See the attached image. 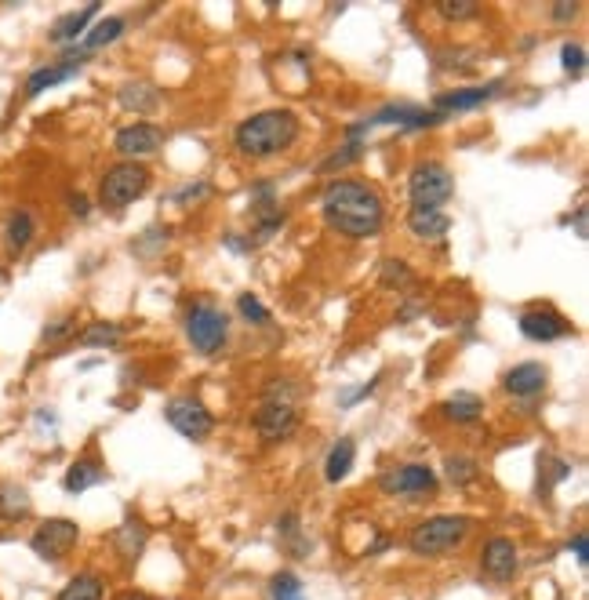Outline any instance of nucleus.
I'll return each instance as SVG.
<instances>
[{"label":"nucleus","instance_id":"nucleus-1","mask_svg":"<svg viewBox=\"0 0 589 600\" xmlns=\"http://www.w3.org/2000/svg\"><path fill=\"white\" fill-rule=\"evenodd\" d=\"M320 211H324L328 230L350 240L379 237L382 226H386V204H382L379 190H371L368 182L357 179L328 182V190L320 197Z\"/></svg>","mask_w":589,"mask_h":600},{"label":"nucleus","instance_id":"nucleus-2","mask_svg":"<svg viewBox=\"0 0 589 600\" xmlns=\"http://www.w3.org/2000/svg\"><path fill=\"white\" fill-rule=\"evenodd\" d=\"M302 135V124L295 110H262L255 117L240 120L233 131V146L240 157L248 160H270L277 153L291 150L295 139Z\"/></svg>","mask_w":589,"mask_h":600},{"label":"nucleus","instance_id":"nucleus-3","mask_svg":"<svg viewBox=\"0 0 589 600\" xmlns=\"http://www.w3.org/2000/svg\"><path fill=\"white\" fill-rule=\"evenodd\" d=\"M473 528V517L462 513H440V517L419 520L408 535V550L415 557H444V553L459 550Z\"/></svg>","mask_w":589,"mask_h":600},{"label":"nucleus","instance_id":"nucleus-4","mask_svg":"<svg viewBox=\"0 0 589 600\" xmlns=\"http://www.w3.org/2000/svg\"><path fill=\"white\" fill-rule=\"evenodd\" d=\"M150 190V168L139 160H120L99 182V204L106 211H124Z\"/></svg>","mask_w":589,"mask_h":600},{"label":"nucleus","instance_id":"nucleus-5","mask_svg":"<svg viewBox=\"0 0 589 600\" xmlns=\"http://www.w3.org/2000/svg\"><path fill=\"white\" fill-rule=\"evenodd\" d=\"M408 193H411V208H440L455 193V179H451V171L440 160H422V164L411 168Z\"/></svg>","mask_w":589,"mask_h":600},{"label":"nucleus","instance_id":"nucleus-6","mask_svg":"<svg viewBox=\"0 0 589 600\" xmlns=\"http://www.w3.org/2000/svg\"><path fill=\"white\" fill-rule=\"evenodd\" d=\"M186 335H190L193 350L211 357V353L222 350V342L230 335V317L211 306V302H197L190 313H186Z\"/></svg>","mask_w":589,"mask_h":600},{"label":"nucleus","instance_id":"nucleus-7","mask_svg":"<svg viewBox=\"0 0 589 600\" xmlns=\"http://www.w3.org/2000/svg\"><path fill=\"white\" fill-rule=\"evenodd\" d=\"M80 539V528H77V520L70 517H51L44 520L37 531L30 535V550L37 553L40 560H48V564H55V560H62L66 553L77 546Z\"/></svg>","mask_w":589,"mask_h":600},{"label":"nucleus","instance_id":"nucleus-8","mask_svg":"<svg viewBox=\"0 0 589 600\" xmlns=\"http://www.w3.org/2000/svg\"><path fill=\"white\" fill-rule=\"evenodd\" d=\"M379 488L386 495H404V499H422V495H433L437 491V473L430 466H419V462H411V466H393L390 473H382L379 477Z\"/></svg>","mask_w":589,"mask_h":600},{"label":"nucleus","instance_id":"nucleus-9","mask_svg":"<svg viewBox=\"0 0 589 600\" xmlns=\"http://www.w3.org/2000/svg\"><path fill=\"white\" fill-rule=\"evenodd\" d=\"M164 415H168V422L186 440H208L211 430H215V419H211V411L204 408L197 397H175V400H168Z\"/></svg>","mask_w":589,"mask_h":600},{"label":"nucleus","instance_id":"nucleus-10","mask_svg":"<svg viewBox=\"0 0 589 600\" xmlns=\"http://www.w3.org/2000/svg\"><path fill=\"white\" fill-rule=\"evenodd\" d=\"M255 430H259V437L266 444H280V440H288L291 433L299 430V411L288 400H266L259 415H255Z\"/></svg>","mask_w":589,"mask_h":600},{"label":"nucleus","instance_id":"nucleus-11","mask_svg":"<svg viewBox=\"0 0 589 600\" xmlns=\"http://www.w3.org/2000/svg\"><path fill=\"white\" fill-rule=\"evenodd\" d=\"M160 146H164V128H157V124H146V120H139V124H128V128H120L117 139H113V150H117L124 160L150 157V153H157Z\"/></svg>","mask_w":589,"mask_h":600},{"label":"nucleus","instance_id":"nucleus-12","mask_svg":"<svg viewBox=\"0 0 589 600\" xmlns=\"http://www.w3.org/2000/svg\"><path fill=\"white\" fill-rule=\"evenodd\" d=\"M517 546H513V539H506V535H495V539L484 542V550H480V571L488 575L491 582H499V586H506V582L517 575Z\"/></svg>","mask_w":589,"mask_h":600},{"label":"nucleus","instance_id":"nucleus-13","mask_svg":"<svg viewBox=\"0 0 589 600\" xmlns=\"http://www.w3.org/2000/svg\"><path fill=\"white\" fill-rule=\"evenodd\" d=\"M84 62H88V55H84V51H66L59 62H51V66H40V70L33 73L30 80H26V95H30V99H37L40 91H48V88H55V84H62V80L77 77Z\"/></svg>","mask_w":589,"mask_h":600},{"label":"nucleus","instance_id":"nucleus-14","mask_svg":"<svg viewBox=\"0 0 589 600\" xmlns=\"http://www.w3.org/2000/svg\"><path fill=\"white\" fill-rule=\"evenodd\" d=\"M520 331H524V339L531 342H553V339H564L571 331V324L560 317L557 310H528V313H520Z\"/></svg>","mask_w":589,"mask_h":600},{"label":"nucleus","instance_id":"nucleus-15","mask_svg":"<svg viewBox=\"0 0 589 600\" xmlns=\"http://www.w3.org/2000/svg\"><path fill=\"white\" fill-rule=\"evenodd\" d=\"M546 382H550V371L539 360H524V364L506 371V390L513 397H535V393L546 390Z\"/></svg>","mask_w":589,"mask_h":600},{"label":"nucleus","instance_id":"nucleus-16","mask_svg":"<svg viewBox=\"0 0 589 600\" xmlns=\"http://www.w3.org/2000/svg\"><path fill=\"white\" fill-rule=\"evenodd\" d=\"M408 230L419 240H440L451 230V219L444 208H411L408 211Z\"/></svg>","mask_w":589,"mask_h":600},{"label":"nucleus","instance_id":"nucleus-17","mask_svg":"<svg viewBox=\"0 0 589 600\" xmlns=\"http://www.w3.org/2000/svg\"><path fill=\"white\" fill-rule=\"evenodd\" d=\"M95 15H99V4H88V8L62 15V19H55V26L48 30V40L51 44H70V40H77L80 33L88 30V22L95 19Z\"/></svg>","mask_w":589,"mask_h":600},{"label":"nucleus","instance_id":"nucleus-18","mask_svg":"<svg viewBox=\"0 0 589 600\" xmlns=\"http://www.w3.org/2000/svg\"><path fill=\"white\" fill-rule=\"evenodd\" d=\"M499 80H491L484 88H470V91H451V95H440L437 99V113H448V110H473V106H484L488 99L499 95Z\"/></svg>","mask_w":589,"mask_h":600},{"label":"nucleus","instance_id":"nucleus-19","mask_svg":"<svg viewBox=\"0 0 589 600\" xmlns=\"http://www.w3.org/2000/svg\"><path fill=\"white\" fill-rule=\"evenodd\" d=\"M353 459H357V444H353L350 437H339L335 444H331V451H328V462H324V477H328L331 484L346 480V477H350V470H353Z\"/></svg>","mask_w":589,"mask_h":600},{"label":"nucleus","instance_id":"nucleus-20","mask_svg":"<svg viewBox=\"0 0 589 600\" xmlns=\"http://www.w3.org/2000/svg\"><path fill=\"white\" fill-rule=\"evenodd\" d=\"M117 542V550L124 553V560H139V553L146 550V542H150V528L142 524V520H124L113 535Z\"/></svg>","mask_w":589,"mask_h":600},{"label":"nucleus","instance_id":"nucleus-21","mask_svg":"<svg viewBox=\"0 0 589 600\" xmlns=\"http://www.w3.org/2000/svg\"><path fill=\"white\" fill-rule=\"evenodd\" d=\"M440 408H444V415H448V419L466 422V426H470V422H480V415H484V400H480L477 393L459 390V393H451V397L444 400Z\"/></svg>","mask_w":589,"mask_h":600},{"label":"nucleus","instance_id":"nucleus-22","mask_svg":"<svg viewBox=\"0 0 589 600\" xmlns=\"http://www.w3.org/2000/svg\"><path fill=\"white\" fill-rule=\"evenodd\" d=\"M124 26H128V22L120 19V15H106V19H99L88 33H84V55H88V51H99V48H110L113 40L124 37Z\"/></svg>","mask_w":589,"mask_h":600},{"label":"nucleus","instance_id":"nucleus-23","mask_svg":"<svg viewBox=\"0 0 589 600\" xmlns=\"http://www.w3.org/2000/svg\"><path fill=\"white\" fill-rule=\"evenodd\" d=\"M33 233H37V226H33V215L30 211H11L8 215V226H4V237H8V248L19 255V251H26L30 248V240H33Z\"/></svg>","mask_w":589,"mask_h":600},{"label":"nucleus","instance_id":"nucleus-24","mask_svg":"<svg viewBox=\"0 0 589 600\" xmlns=\"http://www.w3.org/2000/svg\"><path fill=\"white\" fill-rule=\"evenodd\" d=\"M102 480V470H99V462H91V459H80L70 466V473L62 477V488L70 491V495H80L84 488H91V484H99Z\"/></svg>","mask_w":589,"mask_h":600},{"label":"nucleus","instance_id":"nucleus-25","mask_svg":"<svg viewBox=\"0 0 589 600\" xmlns=\"http://www.w3.org/2000/svg\"><path fill=\"white\" fill-rule=\"evenodd\" d=\"M160 95L150 88V84H128V88H120V106L124 110H135V113H150L157 110Z\"/></svg>","mask_w":589,"mask_h":600},{"label":"nucleus","instance_id":"nucleus-26","mask_svg":"<svg viewBox=\"0 0 589 600\" xmlns=\"http://www.w3.org/2000/svg\"><path fill=\"white\" fill-rule=\"evenodd\" d=\"M120 335H124V328H120V324H110V320H95V324H88V328L80 331L77 342H80V346H117Z\"/></svg>","mask_w":589,"mask_h":600},{"label":"nucleus","instance_id":"nucleus-27","mask_svg":"<svg viewBox=\"0 0 589 600\" xmlns=\"http://www.w3.org/2000/svg\"><path fill=\"white\" fill-rule=\"evenodd\" d=\"M59 600H102V579L91 575V571H84V575L66 582V590L59 593Z\"/></svg>","mask_w":589,"mask_h":600},{"label":"nucleus","instance_id":"nucleus-28","mask_svg":"<svg viewBox=\"0 0 589 600\" xmlns=\"http://www.w3.org/2000/svg\"><path fill=\"white\" fill-rule=\"evenodd\" d=\"M30 513V495L22 488H0V517H26Z\"/></svg>","mask_w":589,"mask_h":600},{"label":"nucleus","instance_id":"nucleus-29","mask_svg":"<svg viewBox=\"0 0 589 600\" xmlns=\"http://www.w3.org/2000/svg\"><path fill=\"white\" fill-rule=\"evenodd\" d=\"M437 15L440 19H448V22H466V19H477L480 4L477 0H440Z\"/></svg>","mask_w":589,"mask_h":600},{"label":"nucleus","instance_id":"nucleus-30","mask_svg":"<svg viewBox=\"0 0 589 600\" xmlns=\"http://www.w3.org/2000/svg\"><path fill=\"white\" fill-rule=\"evenodd\" d=\"M270 597H273V600H306L299 575H291V571H280V575H273Z\"/></svg>","mask_w":589,"mask_h":600},{"label":"nucleus","instance_id":"nucleus-31","mask_svg":"<svg viewBox=\"0 0 589 600\" xmlns=\"http://www.w3.org/2000/svg\"><path fill=\"white\" fill-rule=\"evenodd\" d=\"M444 466H448V480H451V484H459V488H466V484H473V480L480 477L477 462L466 459V455H451Z\"/></svg>","mask_w":589,"mask_h":600},{"label":"nucleus","instance_id":"nucleus-32","mask_svg":"<svg viewBox=\"0 0 589 600\" xmlns=\"http://www.w3.org/2000/svg\"><path fill=\"white\" fill-rule=\"evenodd\" d=\"M360 153H364V142H346V150H339V153H331L324 164H320V171H342V168H350L353 160H360Z\"/></svg>","mask_w":589,"mask_h":600},{"label":"nucleus","instance_id":"nucleus-33","mask_svg":"<svg viewBox=\"0 0 589 600\" xmlns=\"http://www.w3.org/2000/svg\"><path fill=\"white\" fill-rule=\"evenodd\" d=\"M237 313L248 320V324H270V310H266V306H262L255 295H240V299H237Z\"/></svg>","mask_w":589,"mask_h":600},{"label":"nucleus","instance_id":"nucleus-34","mask_svg":"<svg viewBox=\"0 0 589 600\" xmlns=\"http://www.w3.org/2000/svg\"><path fill=\"white\" fill-rule=\"evenodd\" d=\"M411 280H415V273H411L400 259L382 262V284H386V288H393V284H397V288H404V284H411Z\"/></svg>","mask_w":589,"mask_h":600},{"label":"nucleus","instance_id":"nucleus-35","mask_svg":"<svg viewBox=\"0 0 589 600\" xmlns=\"http://www.w3.org/2000/svg\"><path fill=\"white\" fill-rule=\"evenodd\" d=\"M560 59H564V70H568L571 77H579L582 66H586V51H582L579 44H564V51H560Z\"/></svg>","mask_w":589,"mask_h":600},{"label":"nucleus","instance_id":"nucleus-36","mask_svg":"<svg viewBox=\"0 0 589 600\" xmlns=\"http://www.w3.org/2000/svg\"><path fill=\"white\" fill-rule=\"evenodd\" d=\"M77 331V320L73 317H62L59 324H51V328H44V342H59L66 339V335H73Z\"/></svg>","mask_w":589,"mask_h":600},{"label":"nucleus","instance_id":"nucleus-37","mask_svg":"<svg viewBox=\"0 0 589 600\" xmlns=\"http://www.w3.org/2000/svg\"><path fill=\"white\" fill-rule=\"evenodd\" d=\"M575 15H579V4H575V0H560L557 8H553V19L557 22H568L575 19Z\"/></svg>","mask_w":589,"mask_h":600},{"label":"nucleus","instance_id":"nucleus-38","mask_svg":"<svg viewBox=\"0 0 589 600\" xmlns=\"http://www.w3.org/2000/svg\"><path fill=\"white\" fill-rule=\"evenodd\" d=\"M571 550H575V557H579V564L586 568V560H589V553H586V531H579L575 535V542H571Z\"/></svg>","mask_w":589,"mask_h":600},{"label":"nucleus","instance_id":"nucleus-39","mask_svg":"<svg viewBox=\"0 0 589 600\" xmlns=\"http://www.w3.org/2000/svg\"><path fill=\"white\" fill-rule=\"evenodd\" d=\"M70 208L77 211L80 219H84V215H88V197H80V193H70Z\"/></svg>","mask_w":589,"mask_h":600},{"label":"nucleus","instance_id":"nucleus-40","mask_svg":"<svg viewBox=\"0 0 589 600\" xmlns=\"http://www.w3.org/2000/svg\"><path fill=\"white\" fill-rule=\"evenodd\" d=\"M113 600H153V597H146V593H139V590H124V593H117Z\"/></svg>","mask_w":589,"mask_h":600}]
</instances>
